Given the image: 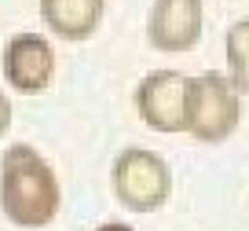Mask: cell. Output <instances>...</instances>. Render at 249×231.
<instances>
[{
  "label": "cell",
  "instance_id": "6da1fadb",
  "mask_svg": "<svg viewBox=\"0 0 249 231\" xmlns=\"http://www.w3.org/2000/svg\"><path fill=\"white\" fill-rule=\"evenodd\" d=\"M62 209V184L55 165L30 143H11L0 154V213L22 231L55 224Z\"/></svg>",
  "mask_w": 249,
  "mask_h": 231
},
{
  "label": "cell",
  "instance_id": "277c9868",
  "mask_svg": "<svg viewBox=\"0 0 249 231\" xmlns=\"http://www.w3.org/2000/svg\"><path fill=\"white\" fill-rule=\"evenodd\" d=\"M4 85L18 96H44L55 81V70H59V55H55L52 37L37 30H18L8 37L4 44Z\"/></svg>",
  "mask_w": 249,
  "mask_h": 231
},
{
  "label": "cell",
  "instance_id": "5b68a950",
  "mask_svg": "<svg viewBox=\"0 0 249 231\" xmlns=\"http://www.w3.org/2000/svg\"><path fill=\"white\" fill-rule=\"evenodd\" d=\"M132 107L147 129L161 132V136H176L183 132L187 121V74L179 70H150L140 77V85L132 92Z\"/></svg>",
  "mask_w": 249,
  "mask_h": 231
},
{
  "label": "cell",
  "instance_id": "3957f363",
  "mask_svg": "<svg viewBox=\"0 0 249 231\" xmlns=\"http://www.w3.org/2000/svg\"><path fill=\"white\" fill-rule=\"evenodd\" d=\"M110 191L128 213H158L172 198V165L150 147H124L110 165Z\"/></svg>",
  "mask_w": 249,
  "mask_h": 231
},
{
  "label": "cell",
  "instance_id": "8992f818",
  "mask_svg": "<svg viewBox=\"0 0 249 231\" xmlns=\"http://www.w3.org/2000/svg\"><path fill=\"white\" fill-rule=\"evenodd\" d=\"M205 33V0H154L147 11V44L161 55L195 52Z\"/></svg>",
  "mask_w": 249,
  "mask_h": 231
},
{
  "label": "cell",
  "instance_id": "ba28073f",
  "mask_svg": "<svg viewBox=\"0 0 249 231\" xmlns=\"http://www.w3.org/2000/svg\"><path fill=\"white\" fill-rule=\"evenodd\" d=\"M224 59H227V81L238 96H249V15L234 19L224 33Z\"/></svg>",
  "mask_w": 249,
  "mask_h": 231
},
{
  "label": "cell",
  "instance_id": "7a4b0ae2",
  "mask_svg": "<svg viewBox=\"0 0 249 231\" xmlns=\"http://www.w3.org/2000/svg\"><path fill=\"white\" fill-rule=\"evenodd\" d=\"M238 121H242V96L234 92L227 74L205 70V74L187 77L183 136H191L195 143H205V147H220L224 139H231L238 132Z\"/></svg>",
  "mask_w": 249,
  "mask_h": 231
},
{
  "label": "cell",
  "instance_id": "9c48e42d",
  "mask_svg": "<svg viewBox=\"0 0 249 231\" xmlns=\"http://www.w3.org/2000/svg\"><path fill=\"white\" fill-rule=\"evenodd\" d=\"M8 129H11V96L0 88V139L8 136Z\"/></svg>",
  "mask_w": 249,
  "mask_h": 231
},
{
  "label": "cell",
  "instance_id": "30bf717a",
  "mask_svg": "<svg viewBox=\"0 0 249 231\" xmlns=\"http://www.w3.org/2000/svg\"><path fill=\"white\" fill-rule=\"evenodd\" d=\"M95 231H136L132 224H121V220H107V224H99Z\"/></svg>",
  "mask_w": 249,
  "mask_h": 231
},
{
  "label": "cell",
  "instance_id": "52a82bcc",
  "mask_svg": "<svg viewBox=\"0 0 249 231\" xmlns=\"http://www.w3.org/2000/svg\"><path fill=\"white\" fill-rule=\"evenodd\" d=\"M40 22L66 44H85L95 37L107 15V0H37Z\"/></svg>",
  "mask_w": 249,
  "mask_h": 231
}]
</instances>
